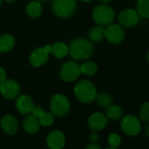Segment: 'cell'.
<instances>
[{
  "instance_id": "obj_1",
  "label": "cell",
  "mask_w": 149,
  "mask_h": 149,
  "mask_svg": "<svg viewBox=\"0 0 149 149\" xmlns=\"http://www.w3.org/2000/svg\"><path fill=\"white\" fill-rule=\"evenodd\" d=\"M93 52V46L92 43L82 38L74 39L68 48L70 55L77 60H83L88 58Z\"/></svg>"
},
{
  "instance_id": "obj_2",
  "label": "cell",
  "mask_w": 149,
  "mask_h": 149,
  "mask_svg": "<svg viewBox=\"0 0 149 149\" xmlns=\"http://www.w3.org/2000/svg\"><path fill=\"white\" fill-rule=\"evenodd\" d=\"M76 98L83 103L93 102L97 98V90L95 86L89 80H81L74 87Z\"/></svg>"
},
{
  "instance_id": "obj_3",
  "label": "cell",
  "mask_w": 149,
  "mask_h": 149,
  "mask_svg": "<svg viewBox=\"0 0 149 149\" xmlns=\"http://www.w3.org/2000/svg\"><path fill=\"white\" fill-rule=\"evenodd\" d=\"M94 21L102 26H107L114 21L115 12L112 7L107 4H99L93 10Z\"/></svg>"
},
{
  "instance_id": "obj_4",
  "label": "cell",
  "mask_w": 149,
  "mask_h": 149,
  "mask_svg": "<svg viewBox=\"0 0 149 149\" xmlns=\"http://www.w3.org/2000/svg\"><path fill=\"white\" fill-rule=\"evenodd\" d=\"M52 10L59 17L66 18L71 17L76 10L74 0H53Z\"/></svg>"
},
{
  "instance_id": "obj_5",
  "label": "cell",
  "mask_w": 149,
  "mask_h": 149,
  "mask_svg": "<svg viewBox=\"0 0 149 149\" xmlns=\"http://www.w3.org/2000/svg\"><path fill=\"white\" fill-rule=\"evenodd\" d=\"M50 106L54 116L63 117L70 111V103L67 98L61 94H55L51 100Z\"/></svg>"
},
{
  "instance_id": "obj_6",
  "label": "cell",
  "mask_w": 149,
  "mask_h": 149,
  "mask_svg": "<svg viewBox=\"0 0 149 149\" xmlns=\"http://www.w3.org/2000/svg\"><path fill=\"white\" fill-rule=\"evenodd\" d=\"M81 73L80 65L74 60L65 63L60 70V78L65 82H72L79 78Z\"/></svg>"
},
{
  "instance_id": "obj_7",
  "label": "cell",
  "mask_w": 149,
  "mask_h": 149,
  "mask_svg": "<svg viewBox=\"0 0 149 149\" xmlns=\"http://www.w3.org/2000/svg\"><path fill=\"white\" fill-rule=\"evenodd\" d=\"M120 127L126 134L131 136L139 134L141 130V125L139 119L136 116L131 114L127 115L122 119Z\"/></svg>"
},
{
  "instance_id": "obj_8",
  "label": "cell",
  "mask_w": 149,
  "mask_h": 149,
  "mask_svg": "<svg viewBox=\"0 0 149 149\" xmlns=\"http://www.w3.org/2000/svg\"><path fill=\"white\" fill-rule=\"evenodd\" d=\"M0 93L5 99L13 100L19 95L20 86L14 79H5L2 83H0Z\"/></svg>"
},
{
  "instance_id": "obj_9",
  "label": "cell",
  "mask_w": 149,
  "mask_h": 149,
  "mask_svg": "<svg viewBox=\"0 0 149 149\" xmlns=\"http://www.w3.org/2000/svg\"><path fill=\"white\" fill-rule=\"evenodd\" d=\"M139 21V14L134 9H125L118 16L120 25L125 28H130L135 25Z\"/></svg>"
},
{
  "instance_id": "obj_10",
  "label": "cell",
  "mask_w": 149,
  "mask_h": 149,
  "mask_svg": "<svg viewBox=\"0 0 149 149\" xmlns=\"http://www.w3.org/2000/svg\"><path fill=\"white\" fill-rule=\"evenodd\" d=\"M105 37L110 43L117 45L123 41L125 32L120 25L111 24L107 25V29H105Z\"/></svg>"
},
{
  "instance_id": "obj_11",
  "label": "cell",
  "mask_w": 149,
  "mask_h": 149,
  "mask_svg": "<svg viewBox=\"0 0 149 149\" xmlns=\"http://www.w3.org/2000/svg\"><path fill=\"white\" fill-rule=\"evenodd\" d=\"M49 52L45 48H37L32 51L30 55V63L34 67H38L45 65L49 58Z\"/></svg>"
},
{
  "instance_id": "obj_12",
  "label": "cell",
  "mask_w": 149,
  "mask_h": 149,
  "mask_svg": "<svg viewBox=\"0 0 149 149\" xmlns=\"http://www.w3.org/2000/svg\"><path fill=\"white\" fill-rule=\"evenodd\" d=\"M87 124L90 129L93 131H100L107 125V117L102 113H95L89 117Z\"/></svg>"
},
{
  "instance_id": "obj_13",
  "label": "cell",
  "mask_w": 149,
  "mask_h": 149,
  "mask_svg": "<svg viewBox=\"0 0 149 149\" xmlns=\"http://www.w3.org/2000/svg\"><path fill=\"white\" fill-rule=\"evenodd\" d=\"M47 146L52 149L62 148L65 144V138L62 132L52 131L47 137Z\"/></svg>"
},
{
  "instance_id": "obj_14",
  "label": "cell",
  "mask_w": 149,
  "mask_h": 149,
  "mask_svg": "<svg viewBox=\"0 0 149 149\" xmlns=\"http://www.w3.org/2000/svg\"><path fill=\"white\" fill-rule=\"evenodd\" d=\"M34 107L32 100L30 96L23 94L16 101V108L21 114H29Z\"/></svg>"
},
{
  "instance_id": "obj_15",
  "label": "cell",
  "mask_w": 149,
  "mask_h": 149,
  "mask_svg": "<svg viewBox=\"0 0 149 149\" xmlns=\"http://www.w3.org/2000/svg\"><path fill=\"white\" fill-rule=\"evenodd\" d=\"M1 127L5 134L12 135L17 132L18 123L16 118L13 117L12 115H5L2 118Z\"/></svg>"
},
{
  "instance_id": "obj_16",
  "label": "cell",
  "mask_w": 149,
  "mask_h": 149,
  "mask_svg": "<svg viewBox=\"0 0 149 149\" xmlns=\"http://www.w3.org/2000/svg\"><path fill=\"white\" fill-rule=\"evenodd\" d=\"M39 125L40 123H39L38 118H37L33 114L28 115L24 120V128L25 132L31 134H34L38 131Z\"/></svg>"
},
{
  "instance_id": "obj_17",
  "label": "cell",
  "mask_w": 149,
  "mask_h": 149,
  "mask_svg": "<svg viewBox=\"0 0 149 149\" xmlns=\"http://www.w3.org/2000/svg\"><path fill=\"white\" fill-rule=\"evenodd\" d=\"M15 45V38L10 34L0 36V52H7L10 51Z\"/></svg>"
},
{
  "instance_id": "obj_18",
  "label": "cell",
  "mask_w": 149,
  "mask_h": 149,
  "mask_svg": "<svg viewBox=\"0 0 149 149\" xmlns=\"http://www.w3.org/2000/svg\"><path fill=\"white\" fill-rule=\"evenodd\" d=\"M43 8L39 1H32L26 7V13L31 17H38L42 14Z\"/></svg>"
},
{
  "instance_id": "obj_19",
  "label": "cell",
  "mask_w": 149,
  "mask_h": 149,
  "mask_svg": "<svg viewBox=\"0 0 149 149\" xmlns=\"http://www.w3.org/2000/svg\"><path fill=\"white\" fill-rule=\"evenodd\" d=\"M50 52L56 58H61L68 53V47L64 43H56L51 46Z\"/></svg>"
},
{
  "instance_id": "obj_20",
  "label": "cell",
  "mask_w": 149,
  "mask_h": 149,
  "mask_svg": "<svg viewBox=\"0 0 149 149\" xmlns=\"http://www.w3.org/2000/svg\"><path fill=\"white\" fill-rule=\"evenodd\" d=\"M106 115L112 120H119L123 115V110L119 105H110L106 108Z\"/></svg>"
},
{
  "instance_id": "obj_21",
  "label": "cell",
  "mask_w": 149,
  "mask_h": 149,
  "mask_svg": "<svg viewBox=\"0 0 149 149\" xmlns=\"http://www.w3.org/2000/svg\"><path fill=\"white\" fill-rule=\"evenodd\" d=\"M105 37V29L102 25L93 27L89 31V38L93 42H100Z\"/></svg>"
},
{
  "instance_id": "obj_22",
  "label": "cell",
  "mask_w": 149,
  "mask_h": 149,
  "mask_svg": "<svg viewBox=\"0 0 149 149\" xmlns=\"http://www.w3.org/2000/svg\"><path fill=\"white\" fill-rule=\"evenodd\" d=\"M136 10L139 16L149 18V0H138Z\"/></svg>"
},
{
  "instance_id": "obj_23",
  "label": "cell",
  "mask_w": 149,
  "mask_h": 149,
  "mask_svg": "<svg viewBox=\"0 0 149 149\" xmlns=\"http://www.w3.org/2000/svg\"><path fill=\"white\" fill-rule=\"evenodd\" d=\"M81 72L86 76H93L98 71V66L93 62H86L80 66Z\"/></svg>"
},
{
  "instance_id": "obj_24",
  "label": "cell",
  "mask_w": 149,
  "mask_h": 149,
  "mask_svg": "<svg viewBox=\"0 0 149 149\" xmlns=\"http://www.w3.org/2000/svg\"><path fill=\"white\" fill-rule=\"evenodd\" d=\"M38 120L40 125L44 127H49L54 121V114L52 112H44L38 118Z\"/></svg>"
},
{
  "instance_id": "obj_25",
  "label": "cell",
  "mask_w": 149,
  "mask_h": 149,
  "mask_svg": "<svg viewBox=\"0 0 149 149\" xmlns=\"http://www.w3.org/2000/svg\"><path fill=\"white\" fill-rule=\"evenodd\" d=\"M96 100L98 103L100 104V106H101L104 108H107V107H109L113 102L112 97L106 93H101L99 95H97Z\"/></svg>"
},
{
  "instance_id": "obj_26",
  "label": "cell",
  "mask_w": 149,
  "mask_h": 149,
  "mask_svg": "<svg viewBox=\"0 0 149 149\" xmlns=\"http://www.w3.org/2000/svg\"><path fill=\"white\" fill-rule=\"evenodd\" d=\"M140 118L144 122H149V102H145L141 105L140 109Z\"/></svg>"
},
{
  "instance_id": "obj_27",
  "label": "cell",
  "mask_w": 149,
  "mask_h": 149,
  "mask_svg": "<svg viewBox=\"0 0 149 149\" xmlns=\"http://www.w3.org/2000/svg\"><path fill=\"white\" fill-rule=\"evenodd\" d=\"M108 143H109L111 148H116L120 145L121 138L118 134H112L108 137Z\"/></svg>"
},
{
  "instance_id": "obj_28",
  "label": "cell",
  "mask_w": 149,
  "mask_h": 149,
  "mask_svg": "<svg viewBox=\"0 0 149 149\" xmlns=\"http://www.w3.org/2000/svg\"><path fill=\"white\" fill-rule=\"evenodd\" d=\"M45 111L40 107H33V110H32V112H31V113L34 115V116H36L37 118H39L41 115H42V113H44Z\"/></svg>"
},
{
  "instance_id": "obj_29",
  "label": "cell",
  "mask_w": 149,
  "mask_h": 149,
  "mask_svg": "<svg viewBox=\"0 0 149 149\" xmlns=\"http://www.w3.org/2000/svg\"><path fill=\"white\" fill-rule=\"evenodd\" d=\"M6 79V72L5 71L0 67V83H2Z\"/></svg>"
},
{
  "instance_id": "obj_30",
  "label": "cell",
  "mask_w": 149,
  "mask_h": 149,
  "mask_svg": "<svg viewBox=\"0 0 149 149\" xmlns=\"http://www.w3.org/2000/svg\"><path fill=\"white\" fill-rule=\"evenodd\" d=\"M90 140H91V141H92V142H97V141L100 140V136H99L96 133H93V134H91V136H90Z\"/></svg>"
},
{
  "instance_id": "obj_31",
  "label": "cell",
  "mask_w": 149,
  "mask_h": 149,
  "mask_svg": "<svg viewBox=\"0 0 149 149\" xmlns=\"http://www.w3.org/2000/svg\"><path fill=\"white\" fill-rule=\"evenodd\" d=\"M86 149H100L101 148V147L100 146V145H98L96 142H93L92 144H90L89 146H87Z\"/></svg>"
},
{
  "instance_id": "obj_32",
  "label": "cell",
  "mask_w": 149,
  "mask_h": 149,
  "mask_svg": "<svg viewBox=\"0 0 149 149\" xmlns=\"http://www.w3.org/2000/svg\"><path fill=\"white\" fill-rule=\"evenodd\" d=\"M144 132H145V134L149 137V124L148 125H147V126H145V127H144Z\"/></svg>"
},
{
  "instance_id": "obj_33",
  "label": "cell",
  "mask_w": 149,
  "mask_h": 149,
  "mask_svg": "<svg viewBox=\"0 0 149 149\" xmlns=\"http://www.w3.org/2000/svg\"><path fill=\"white\" fill-rule=\"evenodd\" d=\"M45 48L49 52H50V51H51V46H50V45H45Z\"/></svg>"
},
{
  "instance_id": "obj_34",
  "label": "cell",
  "mask_w": 149,
  "mask_h": 149,
  "mask_svg": "<svg viewBox=\"0 0 149 149\" xmlns=\"http://www.w3.org/2000/svg\"><path fill=\"white\" fill-rule=\"evenodd\" d=\"M101 2H103V3H108V2H110L111 0H100Z\"/></svg>"
},
{
  "instance_id": "obj_35",
  "label": "cell",
  "mask_w": 149,
  "mask_h": 149,
  "mask_svg": "<svg viewBox=\"0 0 149 149\" xmlns=\"http://www.w3.org/2000/svg\"><path fill=\"white\" fill-rule=\"evenodd\" d=\"M81 1H83V2H86V3H89V2H92L93 0H81Z\"/></svg>"
},
{
  "instance_id": "obj_36",
  "label": "cell",
  "mask_w": 149,
  "mask_h": 149,
  "mask_svg": "<svg viewBox=\"0 0 149 149\" xmlns=\"http://www.w3.org/2000/svg\"><path fill=\"white\" fill-rule=\"evenodd\" d=\"M6 2H9V3H12V2H14V1H16V0H5Z\"/></svg>"
},
{
  "instance_id": "obj_37",
  "label": "cell",
  "mask_w": 149,
  "mask_h": 149,
  "mask_svg": "<svg viewBox=\"0 0 149 149\" xmlns=\"http://www.w3.org/2000/svg\"><path fill=\"white\" fill-rule=\"evenodd\" d=\"M147 59H148V61L149 62V52H148V54H147Z\"/></svg>"
},
{
  "instance_id": "obj_38",
  "label": "cell",
  "mask_w": 149,
  "mask_h": 149,
  "mask_svg": "<svg viewBox=\"0 0 149 149\" xmlns=\"http://www.w3.org/2000/svg\"><path fill=\"white\" fill-rule=\"evenodd\" d=\"M1 3H2V0H0V6H1Z\"/></svg>"
},
{
  "instance_id": "obj_39",
  "label": "cell",
  "mask_w": 149,
  "mask_h": 149,
  "mask_svg": "<svg viewBox=\"0 0 149 149\" xmlns=\"http://www.w3.org/2000/svg\"><path fill=\"white\" fill-rule=\"evenodd\" d=\"M39 1H48V0H39Z\"/></svg>"
}]
</instances>
